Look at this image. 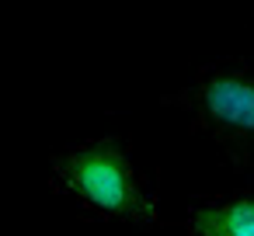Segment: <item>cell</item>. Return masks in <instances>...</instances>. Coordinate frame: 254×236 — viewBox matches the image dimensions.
<instances>
[{"label": "cell", "mask_w": 254, "mask_h": 236, "mask_svg": "<svg viewBox=\"0 0 254 236\" xmlns=\"http://www.w3.org/2000/svg\"><path fill=\"white\" fill-rule=\"evenodd\" d=\"M53 191L80 215L115 226H153L160 201L136 170L126 146L112 136L84 139L60 149L49 163Z\"/></svg>", "instance_id": "6da1fadb"}, {"label": "cell", "mask_w": 254, "mask_h": 236, "mask_svg": "<svg viewBox=\"0 0 254 236\" xmlns=\"http://www.w3.org/2000/svg\"><path fill=\"white\" fill-rule=\"evenodd\" d=\"M237 170H254V66L219 59L202 66L171 101Z\"/></svg>", "instance_id": "7a4b0ae2"}, {"label": "cell", "mask_w": 254, "mask_h": 236, "mask_svg": "<svg viewBox=\"0 0 254 236\" xmlns=\"http://www.w3.org/2000/svg\"><path fill=\"white\" fill-rule=\"evenodd\" d=\"M181 229L185 236H254V184L191 198Z\"/></svg>", "instance_id": "3957f363"}]
</instances>
